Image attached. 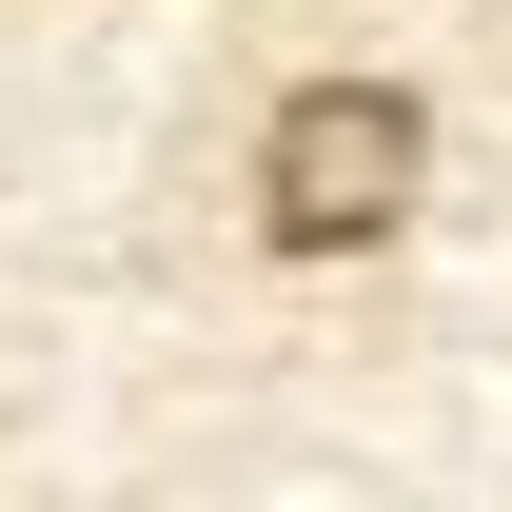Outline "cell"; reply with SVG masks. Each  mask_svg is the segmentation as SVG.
Segmentation results:
<instances>
[{
	"label": "cell",
	"mask_w": 512,
	"mask_h": 512,
	"mask_svg": "<svg viewBox=\"0 0 512 512\" xmlns=\"http://www.w3.org/2000/svg\"><path fill=\"white\" fill-rule=\"evenodd\" d=\"M414 158H434V119H414V79H296L276 99V138H256V237L276 256H355L414 217Z\"/></svg>",
	"instance_id": "1"
}]
</instances>
